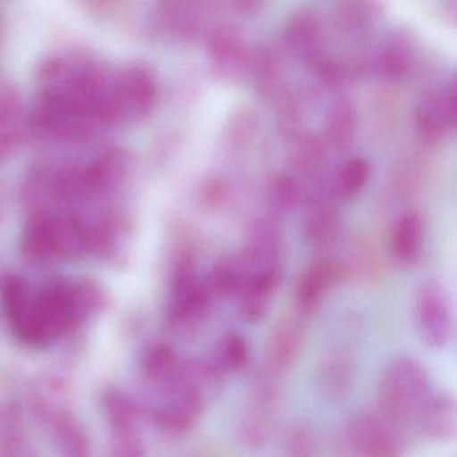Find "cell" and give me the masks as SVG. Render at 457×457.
Returning a JSON list of instances; mask_svg holds the SVG:
<instances>
[{"mask_svg": "<svg viewBox=\"0 0 457 457\" xmlns=\"http://www.w3.org/2000/svg\"><path fill=\"white\" fill-rule=\"evenodd\" d=\"M247 274L248 267L242 256L219 262L211 272L208 288L211 293L218 294V295H237Z\"/></svg>", "mask_w": 457, "mask_h": 457, "instance_id": "22", "label": "cell"}, {"mask_svg": "<svg viewBox=\"0 0 457 457\" xmlns=\"http://www.w3.org/2000/svg\"><path fill=\"white\" fill-rule=\"evenodd\" d=\"M400 428L379 411L355 414L339 433L342 457H403Z\"/></svg>", "mask_w": 457, "mask_h": 457, "instance_id": "5", "label": "cell"}, {"mask_svg": "<svg viewBox=\"0 0 457 457\" xmlns=\"http://www.w3.org/2000/svg\"><path fill=\"white\" fill-rule=\"evenodd\" d=\"M456 122V101L454 87L440 90L427 96L414 111V124L422 137L440 140Z\"/></svg>", "mask_w": 457, "mask_h": 457, "instance_id": "11", "label": "cell"}, {"mask_svg": "<svg viewBox=\"0 0 457 457\" xmlns=\"http://www.w3.org/2000/svg\"><path fill=\"white\" fill-rule=\"evenodd\" d=\"M178 354L168 345H156L146 355L145 370L148 376L156 382H172L178 374Z\"/></svg>", "mask_w": 457, "mask_h": 457, "instance_id": "25", "label": "cell"}, {"mask_svg": "<svg viewBox=\"0 0 457 457\" xmlns=\"http://www.w3.org/2000/svg\"><path fill=\"white\" fill-rule=\"evenodd\" d=\"M251 54L245 37L228 23L213 25L207 34L211 71L223 81L235 82L250 71Z\"/></svg>", "mask_w": 457, "mask_h": 457, "instance_id": "7", "label": "cell"}, {"mask_svg": "<svg viewBox=\"0 0 457 457\" xmlns=\"http://www.w3.org/2000/svg\"><path fill=\"white\" fill-rule=\"evenodd\" d=\"M328 353L320 368L322 390L333 398L341 397L349 390L354 370L352 353L342 346Z\"/></svg>", "mask_w": 457, "mask_h": 457, "instance_id": "17", "label": "cell"}, {"mask_svg": "<svg viewBox=\"0 0 457 457\" xmlns=\"http://www.w3.org/2000/svg\"><path fill=\"white\" fill-rule=\"evenodd\" d=\"M301 317L299 314L285 315L272 328L267 346L266 373L274 378L288 370L298 358L304 337Z\"/></svg>", "mask_w": 457, "mask_h": 457, "instance_id": "9", "label": "cell"}, {"mask_svg": "<svg viewBox=\"0 0 457 457\" xmlns=\"http://www.w3.org/2000/svg\"><path fill=\"white\" fill-rule=\"evenodd\" d=\"M250 71L262 93L271 95L283 79V61L279 50L264 46L255 55L251 54Z\"/></svg>", "mask_w": 457, "mask_h": 457, "instance_id": "21", "label": "cell"}, {"mask_svg": "<svg viewBox=\"0 0 457 457\" xmlns=\"http://www.w3.org/2000/svg\"><path fill=\"white\" fill-rule=\"evenodd\" d=\"M258 130V117L251 109L243 108L229 120L227 140L235 146H245Z\"/></svg>", "mask_w": 457, "mask_h": 457, "instance_id": "27", "label": "cell"}, {"mask_svg": "<svg viewBox=\"0 0 457 457\" xmlns=\"http://www.w3.org/2000/svg\"><path fill=\"white\" fill-rule=\"evenodd\" d=\"M156 98V77L146 66L63 50L41 66L33 122L53 137L87 141L146 116Z\"/></svg>", "mask_w": 457, "mask_h": 457, "instance_id": "2", "label": "cell"}, {"mask_svg": "<svg viewBox=\"0 0 457 457\" xmlns=\"http://www.w3.org/2000/svg\"><path fill=\"white\" fill-rule=\"evenodd\" d=\"M210 302V288L200 280L191 256H184L173 274L170 320L180 325L196 322L207 312Z\"/></svg>", "mask_w": 457, "mask_h": 457, "instance_id": "8", "label": "cell"}, {"mask_svg": "<svg viewBox=\"0 0 457 457\" xmlns=\"http://www.w3.org/2000/svg\"><path fill=\"white\" fill-rule=\"evenodd\" d=\"M427 369L416 358H395L387 363L378 385L379 413L397 425L417 424L432 398Z\"/></svg>", "mask_w": 457, "mask_h": 457, "instance_id": "4", "label": "cell"}, {"mask_svg": "<svg viewBox=\"0 0 457 457\" xmlns=\"http://www.w3.org/2000/svg\"><path fill=\"white\" fill-rule=\"evenodd\" d=\"M269 203L277 212H287L298 203L301 191L295 179L286 173H277L270 180Z\"/></svg>", "mask_w": 457, "mask_h": 457, "instance_id": "26", "label": "cell"}, {"mask_svg": "<svg viewBox=\"0 0 457 457\" xmlns=\"http://www.w3.org/2000/svg\"><path fill=\"white\" fill-rule=\"evenodd\" d=\"M370 175V165L363 157H352L347 160L334 179V192L342 199L357 195L365 187Z\"/></svg>", "mask_w": 457, "mask_h": 457, "instance_id": "24", "label": "cell"}, {"mask_svg": "<svg viewBox=\"0 0 457 457\" xmlns=\"http://www.w3.org/2000/svg\"><path fill=\"white\" fill-rule=\"evenodd\" d=\"M2 296L15 333L38 346L73 328L101 298L87 280L54 278L37 287L21 277L4 282Z\"/></svg>", "mask_w": 457, "mask_h": 457, "instance_id": "3", "label": "cell"}, {"mask_svg": "<svg viewBox=\"0 0 457 457\" xmlns=\"http://www.w3.org/2000/svg\"><path fill=\"white\" fill-rule=\"evenodd\" d=\"M295 156L296 164L304 170L320 165L325 156L320 138L314 137V136H306L302 138L301 144L296 148Z\"/></svg>", "mask_w": 457, "mask_h": 457, "instance_id": "29", "label": "cell"}, {"mask_svg": "<svg viewBox=\"0 0 457 457\" xmlns=\"http://www.w3.org/2000/svg\"><path fill=\"white\" fill-rule=\"evenodd\" d=\"M341 220L331 205L320 202L312 208L304 223V237L310 245L326 247L338 237Z\"/></svg>", "mask_w": 457, "mask_h": 457, "instance_id": "19", "label": "cell"}, {"mask_svg": "<svg viewBox=\"0 0 457 457\" xmlns=\"http://www.w3.org/2000/svg\"><path fill=\"white\" fill-rule=\"evenodd\" d=\"M128 181L117 149L34 165L23 187V253L37 262L113 255L128 231Z\"/></svg>", "mask_w": 457, "mask_h": 457, "instance_id": "1", "label": "cell"}, {"mask_svg": "<svg viewBox=\"0 0 457 457\" xmlns=\"http://www.w3.org/2000/svg\"><path fill=\"white\" fill-rule=\"evenodd\" d=\"M282 270L278 266L251 270L237 294L239 314L245 322H259L269 312L275 288L279 285Z\"/></svg>", "mask_w": 457, "mask_h": 457, "instance_id": "10", "label": "cell"}, {"mask_svg": "<svg viewBox=\"0 0 457 457\" xmlns=\"http://www.w3.org/2000/svg\"><path fill=\"white\" fill-rule=\"evenodd\" d=\"M326 138L336 148H346L354 141L358 129V113L354 104L347 98L336 101L328 112L325 124Z\"/></svg>", "mask_w": 457, "mask_h": 457, "instance_id": "18", "label": "cell"}, {"mask_svg": "<svg viewBox=\"0 0 457 457\" xmlns=\"http://www.w3.org/2000/svg\"><path fill=\"white\" fill-rule=\"evenodd\" d=\"M285 41L309 62L322 54V28L317 15L310 10L295 12L286 26Z\"/></svg>", "mask_w": 457, "mask_h": 457, "instance_id": "15", "label": "cell"}, {"mask_svg": "<svg viewBox=\"0 0 457 457\" xmlns=\"http://www.w3.org/2000/svg\"><path fill=\"white\" fill-rule=\"evenodd\" d=\"M413 62V46L406 34L395 33L387 38L378 58V68L390 79H401Z\"/></svg>", "mask_w": 457, "mask_h": 457, "instance_id": "20", "label": "cell"}, {"mask_svg": "<svg viewBox=\"0 0 457 457\" xmlns=\"http://www.w3.org/2000/svg\"><path fill=\"white\" fill-rule=\"evenodd\" d=\"M157 20L164 30L180 38L199 36L205 25V6L189 2H170L160 6Z\"/></svg>", "mask_w": 457, "mask_h": 457, "instance_id": "14", "label": "cell"}, {"mask_svg": "<svg viewBox=\"0 0 457 457\" xmlns=\"http://www.w3.org/2000/svg\"><path fill=\"white\" fill-rule=\"evenodd\" d=\"M315 441L312 433L304 428H294L286 440L288 457H314Z\"/></svg>", "mask_w": 457, "mask_h": 457, "instance_id": "28", "label": "cell"}, {"mask_svg": "<svg viewBox=\"0 0 457 457\" xmlns=\"http://www.w3.org/2000/svg\"><path fill=\"white\" fill-rule=\"evenodd\" d=\"M228 194L226 183L219 180V179H211L202 189V200L208 207H215L220 204L226 199Z\"/></svg>", "mask_w": 457, "mask_h": 457, "instance_id": "30", "label": "cell"}, {"mask_svg": "<svg viewBox=\"0 0 457 457\" xmlns=\"http://www.w3.org/2000/svg\"><path fill=\"white\" fill-rule=\"evenodd\" d=\"M250 360V347L245 337L237 333H229L219 342L215 352L213 365L221 374L242 370Z\"/></svg>", "mask_w": 457, "mask_h": 457, "instance_id": "23", "label": "cell"}, {"mask_svg": "<svg viewBox=\"0 0 457 457\" xmlns=\"http://www.w3.org/2000/svg\"><path fill=\"white\" fill-rule=\"evenodd\" d=\"M414 317L420 337L427 346L441 349L449 344L453 331L451 299L443 283L425 280L416 293Z\"/></svg>", "mask_w": 457, "mask_h": 457, "instance_id": "6", "label": "cell"}, {"mask_svg": "<svg viewBox=\"0 0 457 457\" xmlns=\"http://www.w3.org/2000/svg\"><path fill=\"white\" fill-rule=\"evenodd\" d=\"M424 243V221L416 212L401 216L393 231V253L401 263H413L422 250Z\"/></svg>", "mask_w": 457, "mask_h": 457, "instance_id": "16", "label": "cell"}, {"mask_svg": "<svg viewBox=\"0 0 457 457\" xmlns=\"http://www.w3.org/2000/svg\"><path fill=\"white\" fill-rule=\"evenodd\" d=\"M342 275L341 267L328 259H320L310 264L296 283L295 302L298 314L302 317L314 314L328 287Z\"/></svg>", "mask_w": 457, "mask_h": 457, "instance_id": "12", "label": "cell"}, {"mask_svg": "<svg viewBox=\"0 0 457 457\" xmlns=\"http://www.w3.org/2000/svg\"><path fill=\"white\" fill-rule=\"evenodd\" d=\"M417 424L435 441L448 443L456 438V401L449 393H433Z\"/></svg>", "mask_w": 457, "mask_h": 457, "instance_id": "13", "label": "cell"}]
</instances>
